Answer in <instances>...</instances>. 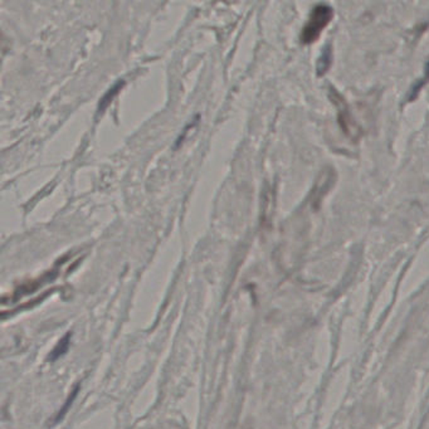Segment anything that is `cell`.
<instances>
[{"label":"cell","instance_id":"6da1fadb","mask_svg":"<svg viewBox=\"0 0 429 429\" xmlns=\"http://www.w3.org/2000/svg\"><path fill=\"white\" fill-rule=\"evenodd\" d=\"M334 17V12L329 6L320 4L312 9L311 15H309V21L305 24L301 33V41L305 44H311V43L317 41V38L321 35L331 19Z\"/></svg>","mask_w":429,"mask_h":429},{"label":"cell","instance_id":"7a4b0ae2","mask_svg":"<svg viewBox=\"0 0 429 429\" xmlns=\"http://www.w3.org/2000/svg\"><path fill=\"white\" fill-rule=\"evenodd\" d=\"M330 96L334 104L338 106L340 126L344 130L346 136H349L352 140H356L359 137V127L356 126V124L354 122L352 113L349 111L345 99L339 95L338 92L334 91V90L331 91Z\"/></svg>","mask_w":429,"mask_h":429},{"label":"cell","instance_id":"3957f363","mask_svg":"<svg viewBox=\"0 0 429 429\" xmlns=\"http://www.w3.org/2000/svg\"><path fill=\"white\" fill-rule=\"evenodd\" d=\"M330 50H325L324 55L320 58L318 64H317V70H318V75H324L326 70H329V66H330Z\"/></svg>","mask_w":429,"mask_h":429}]
</instances>
